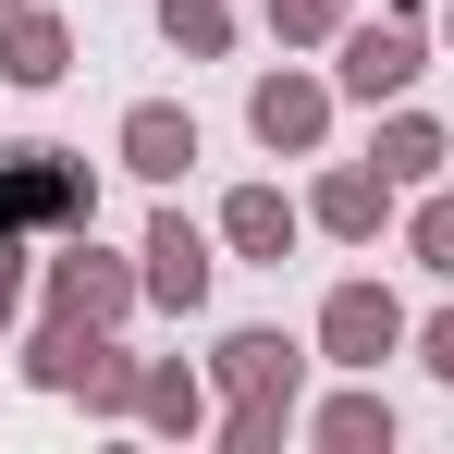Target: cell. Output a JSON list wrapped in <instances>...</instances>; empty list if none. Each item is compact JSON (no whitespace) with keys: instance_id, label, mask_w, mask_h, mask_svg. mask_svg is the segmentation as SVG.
I'll return each instance as SVG.
<instances>
[{"instance_id":"cell-19","label":"cell","mask_w":454,"mask_h":454,"mask_svg":"<svg viewBox=\"0 0 454 454\" xmlns=\"http://www.w3.org/2000/svg\"><path fill=\"white\" fill-rule=\"evenodd\" d=\"M136 393H148V356H123V344L98 332V356H86V418H136Z\"/></svg>"},{"instance_id":"cell-8","label":"cell","mask_w":454,"mask_h":454,"mask_svg":"<svg viewBox=\"0 0 454 454\" xmlns=\"http://www.w3.org/2000/svg\"><path fill=\"white\" fill-rule=\"evenodd\" d=\"M209 393H307V344L295 332H270V319H246V332H222L209 344Z\"/></svg>"},{"instance_id":"cell-5","label":"cell","mask_w":454,"mask_h":454,"mask_svg":"<svg viewBox=\"0 0 454 454\" xmlns=\"http://www.w3.org/2000/svg\"><path fill=\"white\" fill-rule=\"evenodd\" d=\"M405 344H418V332H405V295H393V283L356 270V283L319 295V356H332V369H380V356H405Z\"/></svg>"},{"instance_id":"cell-17","label":"cell","mask_w":454,"mask_h":454,"mask_svg":"<svg viewBox=\"0 0 454 454\" xmlns=\"http://www.w3.org/2000/svg\"><path fill=\"white\" fill-rule=\"evenodd\" d=\"M405 258H418L430 283H454V184H418V209H405Z\"/></svg>"},{"instance_id":"cell-6","label":"cell","mask_w":454,"mask_h":454,"mask_svg":"<svg viewBox=\"0 0 454 454\" xmlns=\"http://www.w3.org/2000/svg\"><path fill=\"white\" fill-rule=\"evenodd\" d=\"M136 270H148V307L197 319V307H209V283H222V222L197 233L184 209H148V246H136Z\"/></svg>"},{"instance_id":"cell-21","label":"cell","mask_w":454,"mask_h":454,"mask_svg":"<svg viewBox=\"0 0 454 454\" xmlns=\"http://www.w3.org/2000/svg\"><path fill=\"white\" fill-rule=\"evenodd\" d=\"M25 246L37 233H0V344H12V307H25Z\"/></svg>"},{"instance_id":"cell-9","label":"cell","mask_w":454,"mask_h":454,"mask_svg":"<svg viewBox=\"0 0 454 454\" xmlns=\"http://www.w3.org/2000/svg\"><path fill=\"white\" fill-rule=\"evenodd\" d=\"M111 160H123L136 184H184V172H197V111H184V98H136L123 136H111Z\"/></svg>"},{"instance_id":"cell-1","label":"cell","mask_w":454,"mask_h":454,"mask_svg":"<svg viewBox=\"0 0 454 454\" xmlns=\"http://www.w3.org/2000/svg\"><path fill=\"white\" fill-rule=\"evenodd\" d=\"M86 222H98L86 148H0V233H86Z\"/></svg>"},{"instance_id":"cell-12","label":"cell","mask_w":454,"mask_h":454,"mask_svg":"<svg viewBox=\"0 0 454 454\" xmlns=\"http://www.w3.org/2000/svg\"><path fill=\"white\" fill-rule=\"evenodd\" d=\"M62 74H74V25H62L50 0L0 12V86H62Z\"/></svg>"},{"instance_id":"cell-14","label":"cell","mask_w":454,"mask_h":454,"mask_svg":"<svg viewBox=\"0 0 454 454\" xmlns=\"http://www.w3.org/2000/svg\"><path fill=\"white\" fill-rule=\"evenodd\" d=\"M369 160L418 197V184H442V172H454V136L430 123V111H380V148H369Z\"/></svg>"},{"instance_id":"cell-2","label":"cell","mask_w":454,"mask_h":454,"mask_svg":"<svg viewBox=\"0 0 454 454\" xmlns=\"http://www.w3.org/2000/svg\"><path fill=\"white\" fill-rule=\"evenodd\" d=\"M332 98H344V86H332V74H307L295 50H283V74H258V86H246V136H258L270 160H319V148H332Z\"/></svg>"},{"instance_id":"cell-11","label":"cell","mask_w":454,"mask_h":454,"mask_svg":"<svg viewBox=\"0 0 454 454\" xmlns=\"http://www.w3.org/2000/svg\"><path fill=\"white\" fill-rule=\"evenodd\" d=\"M307 442H332V454H393L380 369H344V393H319V405H307Z\"/></svg>"},{"instance_id":"cell-22","label":"cell","mask_w":454,"mask_h":454,"mask_svg":"<svg viewBox=\"0 0 454 454\" xmlns=\"http://www.w3.org/2000/svg\"><path fill=\"white\" fill-rule=\"evenodd\" d=\"M418 369H430V380H454V307L430 319V332H418Z\"/></svg>"},{"instance_id":"cell-4","label":"cell","mask_w":454,"mask_h":454,"mask_svg":"<svg viewBox=\"0 0 454 454\" xmlns=\"http://www.w3.org/2000/svg\"><path fill=\"white\" fill-rule=\"evenodd\" d=\"M418 74H430V37H418L405 12H380V25H344V37H332V86L369 98V111H393Z\"/></svg>"},{"instance_id":"cell-24","label":"cell","mask_w":454,"mask_h":454,"mask_svg":"<svg viewBox=\"0 0 454 454\" xmlns=\"http://www.w3.org/2000/svg\"><path fill=\"white\" fill-rule=\"evenodd\" d=\"M0 12H25V0H0Z\"/></svg>"},{"instance_id":"cell-20","label":"cell","mask_w":454,"mask_h":454,"mask_svg":"<svg viewBox=\"0 0 454 454\" xmlns=\"http://www.w3.org/2000/svg\"><path fill=\"white\" fill-rule=\"evenodd\" d=\"M344 25H356V0H270V37L283 50H332Z\"/></svg>"},{"instance_id":"cell-7","label":"cell","mask_w":454,"mask_h":454,"mask_svg":"<svg viewBox=\"0 0 454 454\" xmlns=\"http://www.w3.org/2000/svg\"><path fill=\"white\" fill-rule=\"evenodd\" d=\"M405 209V184L380 172V160H332L319 184H307V222L332 233V246H380V222Z\"/></svg>"},{"instance_id":"cell-3","label":"cell","mask_w":454,"mask_h":454,"mask_svg":"<svg viewBox=\"0 0 454 454\" xmlns=\"http://www.w3.org/2000/svg\"><path fill=\"white\" fill-rule=\"evenodd\" d=\"M50 307H62V319H98V332H123V319L148 307V270L111 258L98 222H86V233H62V258H50Z\"/></svg>"},{"instance_id":"cell-16","label":"cell","mask_w":454,"mask_h":454,"mask_svg":"<svg viewBox=\"0 0 454 454\" xmlns=\"http://www.w3.org/2000/svg\"><path fill=\"white\" fill-rule=\"evenodd\" d=\"M307 430V393H233L222 405V454H283Z\"/></svg>"},{"instance_id":"cell-15","label":"cell","mask_w":454,"mask_h":454,"mask_svg":"<svg viewBox=\"0 0 454 454\" xmlns=\"http://www.w3.org/2000/svg\"><path fill=\"white\" fill-rule=\"evenodd\" d=\"M86 356H98V319H62V307H50V319L25 332V380H37V393H86Z\"/></svg>"},{"instance_id":"cell-18","label":"cell","mask_w":454,"mask_h":454,"mask_svg":"<svg viewBox=\"0 0 454 454\" xmlns=\"http://www.w3.org/2000/svg\"><path fill=\"white\" fill-rule=\"evenodd\" d=\"M160 37H172L184 62H222L233 50V0H160Z\"/></svg>"},{"instance_id":"cell-23","label":"cell","mask_w":454,"mask_h":454,"mask_svg":"<svg viewBox=\"0 0 454 454\" xmlns=\"http://www.w3.org/2000/svg\"><path fill=\"white\" fill-rule=\"evenodd\" d=\"M442 50H454V0H442Z\"/></svg>"},{"instance_id":"cell-10","label":"cell","mask_w":454,"mask_h":454,"mask_svg":"<svg viewBox=\"0 0 454 454\" xmlns=\"http://www.w3.org/2000/svg\"><path fill=\"white\" fill-rule=\"evenodd\" d=\"M295 233H307V209L283 197V184H233L222 197V258H246V270H283Z\"/></svg>"},{"instance_id":"cell-13","label":"cell","mask_w":454,"mask_h":454,"mask_svg":"<svg viewBox=\"0 0 454 454\" xmlns=\"http://www.w3.org/2000/svg\"><path fill=\"white\" fill-rule=\"evenodd\" d=\"M136 418H148L160 442H197V430H222V418H209V369H184V356H148V393H136Z\"/></svg>"}]
</instances>
